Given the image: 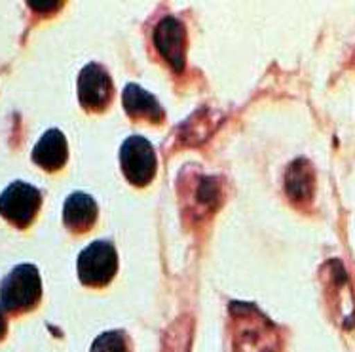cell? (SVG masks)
<instances>
[{
    "instance_id": "obj_5",
    "label": "cell",
    "mask_w": 355,
    "mask_h": 352,
    "mask_svg": "<svg viewBox=\"0 0 355 352\" xmlns=\"http://www.w3.org/2000/svg\"><path fill=\"white\" fill-rule=\"evenodd\" d=\"M112 96H114V88L105 67L89 63L82 69L78 76V99L84 109L92 112H103L112 101Z\"/></svg>"
},
{
    "instance_id": "obj_2",
    "label": "cell",
    "mask_w": 355,
    "mask_h": 352,
    "mask_svg": "<svg viewBox=\"0 0 355 352\" xmlns=\"http://www.w3.org/2000/svg\"><path fill=\"white\" fill-rule=\"evenodd\" d=\"M118 255L107 240H95L78 257V278L84 286L103 287L116 276Z\"/></svg>"
},
{
    "instance_id": "obj_1",
    "label": "cell",
    "mask_w": 355,
    "mask_h": 352,
    "mask_svg": "<svg viewBox=\"0 0 355 352\" xmlns=\"http://www.w3.org/2000/svg\"><path fill=\"white\" fill-rule=\"evenodd\" d=\"M42 297V280L35 265L14 267L0 282V307L10 315H23L37 307Z\"/></svg>"
},
{
    "instance_id": "obj_11",
    "label": "cell",
    "mask_w": 355,
    "mask_h": 352,
    "mask_svg": "<svg viewBox=\"0 0 355 352\" xmlns=\"http://www.w3.org/2000/svg\"><path fill=\"white\" fill-rule=\"evenodd\" d=\"M8 331V318H6V310L0 307V341L6 337Z\"/></svg>"
},
{
    "instance_id": "obj_8",
    "label": "cell",
    "mask_w": 355,
    "mask_h": 352,
    "mask_svg": "<svg viewBox=\"0 0 355 352\" xmlns=\"http://www.w3.org/2000/svg\"><path fill=\"white\" fill-rule=\"evenodd\" d=\"M97 213L99 210H97L95 200L86 192H73L63 206V221H65L67 228L74 235L87 233L94 227L97 221Z\"/></svg>"
},
{
    "instance_id": "obj_6",
    "label": "cell",
    "mask_w": 355,
    "mask_h": 352,
    "mask_svg": "<svg viewBox=\"0 0 355 352\" xmlns=\"http://www.w3.org/2000/svg\"><path fill=\"white\" fill-rule=\"evenodd\" d=\"M154 42L156 48L164 56L173 71L181 73L184 67V58H187V29L177 17L167 15L158 23L154 31Z\"/></svg>"
},
{
    "instance_id": "obj_9",
    "label": "cell",
    "mask_w": 355,
    "mask_h": 352,
    "mask_svg": "<svg viewBox=\"0 0 355 352\" xmlns=\"http://www.w3.org/2000/svg\"><path fill=\"white\" fill-rule=\"evenodd\" d=\"M123 107H125V112L135 120H150L154 124H159L164 120V110L159 107L158 99L143 88H139L137 84L125 86Z\"/></svg>"
},
{
    "instance_id": "obj_3",
    "label": "cell",
    "mask_w": 355,
    "mask_h": 352,
    "mask_svg": "<svg viewBox=\"0 0 355 352\" xmlns=\"http://www.w3.org/2000/svg\"><path fill=\"white\" fill-rule=\"evenodd\" d=\"M42 206V192L37 187L14 181L0 194V215L17 228H27Z\"/></svg>"
},
{
    "instance_id": "obj_4",
    "label": "cell",
    "mask_w": 355,
    "mask_h": 352,
    "mask_svg": "<svg viewBox=\"0 0 355 352\" xmlns=\"http://www.w3.org/2000/svg\"><path fill=\"white\" fill-rule=\"evenodd\" d=\"M120 164L123 176L135 187H145L154 179L156 174V154L150 145L141 135H131L123 141L120 149Z\"/></svg>"
},
{
    "instance_id": "obj_10",
    "label": "cell",
    "mask_w": 355,
    "mask_h": 352,
    "mask_svg": "<svg viewBox=\"0 0 355 352\" xmlns=\"http://www.w3.org/2000/svg\"><path fill=\"white\" fill-rule=\"evenodd\" d=\"M92 352H130V343L123 331H105L94 341Z\"/></svg>"
},
{
    "instance_id": "obj_7",
    "label": "cell",
    "mask_w": 355,
    "mask_h": 352,
    "mask_svg": "<svg viewBox=\"0 0 355 352\" xmlns=\"http://www.w3.org/2000/svg\"><path fill=\"white\" fill-rule=\"evenodd\" d=\"M33 162L46 171H59L69 160V145L65 135L58 128H51L38 140L31 154Z\"/></svg>"
}]
</instances>
